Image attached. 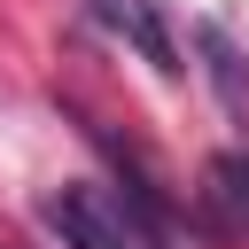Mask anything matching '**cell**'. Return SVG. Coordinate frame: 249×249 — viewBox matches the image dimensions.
Segmentation results:
<instances>
[{
    "label": "cell",
    "mask_w": 249,
    "mask_h": 249,
    "mask_svg": "<svg viewBox=\"0 0 249 249\" xmlns=\"http://www.w3.org/2000/svg\"><path fill=\"white\" fill-rule=\"evenodd\" d=\"M39 218L54 226L62 249H132V218L101 195V187H62L39 202Z\"/></svg>",
    "instance_id": "obj_1"
},
{
    "label": "cell",
    "mask_w": 249,
    "mask_h": 249,
    "mask_svg": "<svg viewBox=\"0 0 249 249\" xmlns=\"http://www.w3.org/2000/svg\"><path fill=\"white\" fill-rule=\"evenodd\" d=\"M86 16L109 31V39H124L148 70H163V78H179V47H171V31H163V16H156V0H86Z\"/></svg>",
    "instance_id": "obj_2"
},
{
    "label": "cell",
    "mask_w": 249,
    "mask_h": 249,
    "mask_svg": "<svg viewBox=\"0 0 249 249\" xmlns=\"http://www.w3.org/2000/svg\"><path fill=\"white\" fill-rule=\"evenodd\" d=\"M202 210L218 233H249V148H226L202 163Z\"/></svg>",
    "instance_id": "obj_3"
},
{
    "label": "cell",
    "mask_w": 249,
    "mask_h": 249,
    "mask_svg": "<svg viewBox=\"0 0 249 249\" xmlns=\"http://www.w3.org/2000/svg\"><path fill=\"white\" fill-rule=\"evenodd\" d=\"M195 39H202V54H210V78H218L226 109H249V62H241V47H233V39L218 31V23H202Z\"/></svg>",
    "instance_id": "obj_4"
}]
</instances>
